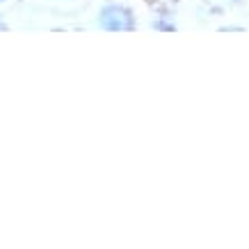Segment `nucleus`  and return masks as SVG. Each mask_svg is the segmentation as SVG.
<instances>
[{
  "label": "nucleus",
  "mask_w": 249,
  "mask_h": 249,
  "mask_svg": "<svg viewBox=\"0 0 249 249\" xmlns=\"http://www.w3.org/2000/svg\"><path fill=\"white\" fill-rule=\"evenodd\" d=\"M153 0H89L85 28L98 32H135L146 28Z\"/></svg>",
  "instance_id": "1"
},
{
  "label": "nucleus",
  "mask_w": 249,
  "mask_h": 249,
  "mask_svg": "<svg viewBox=\"0 0 249 249\" xmlns=\"http://www.w3.org/2000/svg\"><path fill=\"white\" fill-rule=\"evenodd\" d=\"M247 0H196L199 9H204L208 16H219L224 12H233V9L242 7Z\"/></svg>",
  "instance_id": "2"
},
{
  "label": "nucleus",
  "mask_w": 249,
  "mask_h": 249,
  "mask_svg": "<svg viewBox=\"0 0 249 249\" xmlns=\"http://www.w3.org/2000/svg\"><path fill=\"white\" fill-rule=\"evenodd\" d=\"M41 2L46 7L55 9V12H60L64 16H76V14H83L89 0H41Z\"/></svg>",
  "instance_id": "3"
},
{
  "label": "nucleus",
  "mask_w": 249,
  "mask_h": 249,
  "mask_svg": "<svg viewBox=\"0 0 249 249\" xmlns=\"http://www.w3.org/2000/svg\"><path fill=\"white\" fill-rule=\"evenodd\" d=\"M2 30H7V23L2 21V16H0V32H2Z\"/></svg>",
  "instance_id": "4"
},
{
  "label": "nucleus",
  "mask_w": 249,
  "mask_h": 249,
  "mask_svg": "<svg viewBox=\"0 0 249 249\" xmlns=\"http://www.w3.org/2000/svg\"><path fill=\"white\" fill-rule=\"evenodd\" d=\"M153 2H176V0H153Z\"/></svg>",
  "instance_id": "5"
},
{
  "label": "nucleus",
  "mask_w": 249,
  "mask_h": 249,
  "mask_svg": "<svg viewBox=\"0 0 249 249\" xmlns=\"http://www.w3.org/2000/svg\"><path fill=\"white\" fill-rule=\"evenodd\" d=\"M5 2H9V0H0V5H5Z\"/></svg>",
  "instance_id": "6"
}]
</instances>
